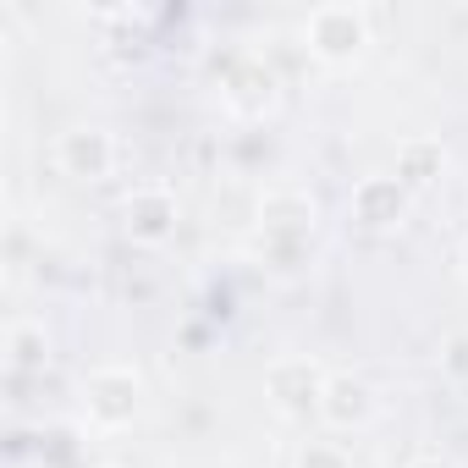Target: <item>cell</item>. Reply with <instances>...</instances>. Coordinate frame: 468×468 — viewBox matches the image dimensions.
<instances>
[{"instance_id":"6da1fadb","label":"cell","mask_w":468,"mask_h":468,"mask_svg":"<svg viewBox=\"0 0 468 468\" xmlns=\"http://www.w3.org/2000/svg\"><path fill=\"white\" fill-rule=\"evenodd\" d=\"M149 408V386L133 364H100L78 386V419L94 435H127Z\"/></svg>"},{"instance_id":"7a4b0ae2","label":"cell","mask_w":468,"mask_h":468,"mask_svg":"<svg viewBox=\"0 0 468 468\" xmlns=\"http://www.w3.org/2000/svg\"><path fill=\"white\" fill-rule=\"evenodd\" d=\"M303 45L320 67L342 72V67H358L375 45V17L369 6H353V0H331V6H314L303 17Z\"/></svg>"},{"instance_id":"3957f363","label":"cell","mask_w":468,"mask_h":468,"mask_svg":"<svg viewBox=\"0 0 468 468\" xmlns=\"http://www.w3.org/2000/svg\"><path fill=\"white\" fill-rule=\"evenodd\" d=\"M50 165H56L67 182H111L116 165H122V144H116L111 127L78 122V127L56 133V144H50Z\"/></svg>"},{"instance_id":"277c9868","label":"cell","mask_w":468,"mask_h":468,"mask_svg":"<svg viewBox=\"0 0 468 468\" xmlns=\"http://www.w3.org/2000/svg\"><path fill=\"white\" fill-rule=\"evenodd\" d=\"M325 380H331V369H325L320 358H309V353H287V358H276V364L265 369V397H271V408H276L282 419L303 424V419H320Z\"/></svg>"},{"instance_id":"5b68a950","label":"cell","mask_w":468,"mask_h":468,"mask_svg":"<svg viewBox=\"0 0 468 468\" xmlns=\"http://www.w3.org/2000/svg\"><path fill=\"white\" fill-rule=\"evenodd\" d=\"M220 105L238 122H271L282 111V78L265 56H231L220 72Z\"/></svg>"},{"instance_id":"8992f818","label":"cell","mask_w":468,"mask_h":468,"mask_svg":"<svg viewBox=\"0 0 468 468\" xmlns=\"http://www.w3.org/2000/svg\"><path fill=\"white\" fill-rule=\"evenodd\" d=\"M260 243L276 249V254H292L314 238V226H320V198L309 187H271L260 198Z\"/></svg>"},{"instance_id":"52a82bcc","label":"cell","mask_w":468,"mask_h":468,"mask_svg":"<svg viewBox=\"0 0 468 468\" xmlns=\"http://www.w3.org/2000/svg\"><path fill=\"white\" fill-rule=\"evenodd\" d=\"M413 215V193L391 176V171H375V176H358L353 193H347V220L358 231H369V238H391V231H402Z\"/></svg>"},{"instance_id":"ba28073f","label":"cell","mask_w":468,"mask_h":468,"mask_svg":"<svg viewBox=\"0 0 468 468\" xmlns=\"http://www.w3.org/2000/svg\"><path fill=\"white\" fill-rule=\"evenodd\" d=\"M182 226V204L165 182H138L122 204V231L133 249H165Z\"/></svg>"},{"instance_id":"9c48e42d","label":"cell","mask_w":468,"mask_h":468,"mask_svg":"<svg viewBox=\"0 0 468 468\" xmlns=\"http://www.w3.org/2000/svg\"><path fill=\"white\" fill-rule=\"evenodd\" d=\"M320 419H325L336 435H358V430H369V424L380 419V391H375L364 375H353V369H336V375L325 380Z\"/></svg>"},{"instance_id":"30bf717a","label":"cell","mask_w":468,"mask_h":468,"mask_svg":"<svg viewBox=\"0 0 468 468\" xmlns=\"http://www.w3.org/2000/svg\"><path fill=\"white\" fill-rule=\"evenodd\" d=\"M413 198L419 193H430L441 176H446V144L441 138H430V133H413V138H402L397 144V171H391Z\"/></svg>"},{"instance_id":"8fae6325","label":"cell","mask_w":468,"mask_h":468,"mask_svg":"<svg viewBox=\"0 0 468 468\" xmlns=\"http://www.w3.org/2000/svg\"><path fill=\"white\" fill-rule=\"evenodd\" d=\"M50 364V336L39 320H12L6 325V369L12 375H39Z\"/></svg>"},{"instance_id":"7c38bea8","label":"cell","mask_w":468,"mask_h":468,"mask_svg":"<svg viewBox=\"0 0 468 468\" xmlns=\"http://www.w3.org/2000/svg\"><path fill=\"white\" fill-rule=\"evenodd\" d=\"M292 468H358V457L342 446V441H303Z\"/></svg>"},{"instance_id":"4fadbf2b","label":"cell","mask_w":468,"mask_h":468,"mask_svg":"<svg viewBox=\"0 0 468 468\" xmlns=\"http://www.w3.org/2000/svg\"><path fill=\"white\" fill-rule=\"evenodd\" d=\"M441 375L457 380V386H468V331H457V336L441 347Z\"/></svg>"},{"instance_id":"5bb4252c","label":"cell","mask_w":468,"mask_h":468,"mask_svg":"<svg viewBox=\"0 0 468 468\" xmlns=\"http://www.w3.org/2000/svg\"><path fill=\"white\" fill-rule=\"evenodd\" d=\"M402 468H457V463H452L446 452H435V446H424V452H413V457H408Z\"/></svg>"}]
</instances>
